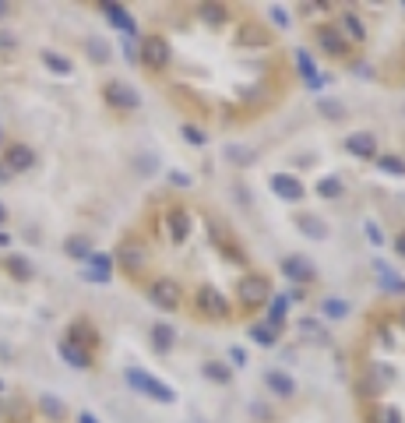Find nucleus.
I'll list each match as a JSON object with an SVG mask.
<instances>
[{
  "mask_svg": "<svg viewBox=\"0 0 405 423\" xmlns=\"http://www.w3.org/2000/svg\"><path fill=\"white\" fill-rule=\"evenodd\" d=\"M124 381H127L134 392H141L145 399H155V402H162V406H173V402H177V392H173L166 381H159L155 374H148L145 367H127V370H124Z\"/></svg>",
  "mask_w": 405,
  "mask_h": 423,
  "instance_id": "nucleus-1",
  "label": "nucleus"
},
{
  "mask_svg": "<svg viewBox=\"0 0 405 423\" xmlns=\"http://www.w3.org/2000/svg\"><path fill=\"white\" fill-rule=\"evenodd\" d=\"M169 57H173V49H169L166 35H145L138 42V61L145 64V71H166Z\"/></svg>",
  "mask_w": 405,
  "mask_h": 423,
  "instance_id": "nucleus-2",
  "label": "nucleus"
},
{
  "mask_svg": "<svg viewBox=\"0 0 405 423\" xmlns=\"http://www.w3.org/2000/svg\"><path fill=\"white\" fill-rule=\"evenodd\" d=\"M237 296H240V303H244L247 310L268 303V300H271V282H268V276H261V272H247V276L237 282Z\"/></svg>",
  "mask_w": 405,
  "mask_h": 423,
  "instance_id": "nucleus-3",
  "label": "nucleus"
},
{
  "mask_svg": "<svg viewBox=\"0 0 405 423\" xmlns=\"http://www.w3.org/2000/svg\"><path fill=\"white\" fill-rule=\"evenodd\" d=\"M113 261H117L127 276H141V272L148 269V247H145L141 240L127 237V240L120 244V250H117V257H113Z\"/></svg>",
  "mask_w": 405,
  "mask_h": 423,
  "instance_id": "nucleus-4",
  "label": "nucleus"
},
{
  "mask_svg": "<svg viewBox=\"0 0 405 423\" xmlns=\"http://www.w3.org/2000/svg\"><path fill=\"white\" fill-rule=\"evenodd\" d=\"M194 310L201 317H212V321H222V317H229V300L222 296V289L215 286H201L194 293Z\"/></svg>",
  "mask_w": 405,
  "mask_h": 423,
  "instance_id": "nucleus-5",
  "label": "nucleus"
},
{
  "mask_svg": "<svg viewBox=\"0 0 405 423\" xmlns=\"http://www.w3.org/2000/svg\"><path fill=\"white\" fill-rule=\"evenodd\" d=\"M148 300L155 303V307H162V310H177L180 303H184V286L177 282V279H155L152 286H148Z\"/></svg>",
  "mask_w": 405,
  "mask_h": 423,
  "instance_id": "nucleus-6",
  "label": "nucleus"
},
{
  "mask_svg": "<svg viewBox=\"0 0 405 423\" xmlns=\"http://www.w3.org/2000/svg\"><path fill=\"white\" fill-rule=\"evenodd\" d=\"M102 99L113 106V110H138V106H141L138 88H131V85L120 81V78H113V81L102 85Z\"/></svg>",
  "mask_w": 405,
  "mask_h": 423,
  "instance_id": "nucleus-7",
  "label": "nucleus"
},
{
  "mask_svg": "<svg viewBox=\"0 0 405 423\" xmlns=\"http://www.w3.org/2000/svg\"><path fill=\"white\" fill-rule=\"evenodd\" d=\"M68 342L92 356V353L99 349V328L88 321V317H74V321L68 325Z\"/></svg>",
  "mask_w": 405,
  "mask_h": 423,
  "instance_id": "nucleus-8",
  "label": "nucleus"
},
{
  "mask_svg": "<svg viewBox=\"0 0 405 423\" xmlns=\"http://www.w3.org/2000/svg\"><path fill=\"white\" fill-rule=\"evenodd\" d=\"M282 276H285V279H293V282H300V286H307V282L317 279V269H314V261H310V257H303V254H289V257H282Z\"/></svg>",
  "mask_w": 405,
  "mask_h": 423,
  "instance_id": "nucleus-9",
  "label": "nucleus"
},
{
  "mask_svg": "<svg viewBox=\"0 0 405 423\" xmlns=\"http://www.w3.org/2000/svg\"><path fill=\"white\" fill-rule=\"evenodd\" d=\"M388 385H391V370H388L384 363H370V367L363 370V378H360L356 388H360V395L370 399V395H381Z\"/></svg>",
  "mask_w": 405,
  "mask_h": 423,
  "instance_id": "nucleus-10",
  "label": "nucleus"
},
{
  "mask_svg": "<svg viewBox=\"0 0 405 423\" xmlns=\"http://www.w3.org/2000/svg\"><path fill=\"white\" fill-rule=\"evenodd\" d=\"M314 39H317L321 53H328V57H345V53H349V42H345V35H342L338 29H331V25H317V29H314Z\"/></svg>",
  "mask_w": 405,
  "mask_h": 423,
  "instance_id": "nucleus-11",
  "label": "nucleus"
},
{
  "mask_svg": "<svg viewBox=\"0 0 405 423\" xmlns=\"http://www.w3.org/2000/svg\"><path fill=\"white\" fill-rule=\"evenodd\" d=\"M99 11L109 18V25H113V29H120L127 39H134V35H138V22L127 15V8H124V4H113V0H102V4H99Z\"/></svg>",
  "mask_w": 405,
  "mask_h": 423,
  "instance_id": "nucleus-12",
  "label": "nucleus"
},
{
  "mask_svg": "<svg viewBox=\"0 0 405 423\" xmlns=\"http://www.w3.org/2000/svg\"><path fill=\"white\" fill-rule=\"evenodd\" d=\"M35 166V152L29 145H8L4 148V170L15 177V173H29Z\"/></svg>",
  "mask_w": 405,
  "mask_h": 423,
  "instance_id": "nucleus-13",
  "label": "nucleus"
},
{
  "mask_svg": "<svg viewBox=\"0 0 405 423\" xmlns=\"http://www.w3.org/2000/svg\"><path fill=\"white\" fill-rule=\"evenodd\" d=\"M345 152L356 155V159H377V155H381V152H377V138H374L370 131L349 134V138H345Z\"/></svg>",
  "mask_w": 405,
  "mask_h": 423,
  "instance_id": "nucleus-14",
  "label": "nucleus"
},
{
  "mask_svg": "<svg viewBox=\"0 0 405 423\" xmlns=\"http://www.w3.org/2000/svg\"><path fill=\"white\" fill-rule=\"evenodd\" d=\"M271 191L282 198V201H300L303 198V184H300V177H293V173H271Z\"/></svg>",
  "mask_w": 405,
  "mask_h": 423,
  "instance_id": "nucleus-15",
  "label": "nucleus"
},
{
  "mask_svg": "<svg viewBox=\"0 0 405 423\" xmlns=\"http://www.w3.org/2000/svg\"><path fill=\"white\" fill-rule=\"evenodd\" d=\"M166 226H169V240L173 244H187V237H191V216H187V208H169L166 212Z\"/></svg>",
  "mask_w": 405,
  "mask_h": 423,
  "instance_id": "nucleus-16",
  "label": "nucleus"
},
{
  "mask_svg": "<svg viewBox=\"0 0 405 423\" xmlns=\"http://www.w3.org/2000/svg\"><path fill=\"white\" fill-rule=\"evenodd\" d=\"M81 276H85L88 282H109V276H113V257L92 250V254H88V269H85Z\"/></svg>",
  "mask_w": 405,
  "mask_h": 423,
  "instance_id": "nucleus-17",
  "label": "nucleus"
},
{
  "mask_svg": "<svg viewBox=\"0 0 405 423\" xmlns=\"http://www.w3.org/2000/svg\"><path fill=\"white\" fill-rule=\"evenodd\" d=\"M374 272H377V286H381L384 293H391V296H402V293H405V279H402V276H395L391 264L374 261Z\"/></svg>",
  "mask_w": 405,
  "mask_h": 423,
  "instance_id": "nucleus-18",
  "label": "nucleus"
},
{
  "mask_svg": "<svg viewBox=\"0 0 405 423\" xmlns=\"http://www.w3.org/2000/svg\"><path fill=\"white\" fill-rule=\"evenodd\" d=\"M296 230L307 240H328V223L321 216H314V212H300V216H296Z\"/></svg>",
  "mask_w": 405,
  "mask_h": 423,
  "instance_id": "nucleus-19",
  "label": "nucleus"
},
{
  "mask_svg": "<svg viewBox=\"0 0 405 423\" xmlns=\"http://www.w3.org/2000/svg\"><path fill=\"white\" fill-rule=\"evenodd\" d=\"M285 310H289V293H271V307H268V328L278 335L285 328Z\"/></svg>",
  "mask_w": 405,
  "mask_h": 423,
  "instance_id": "nucleus-20",
  "label": "nucleus"
},
{
  "mask_svg": "<svg viewBox=\"0 0 405 423\" xmlns=\"http://www.w3.org/2000/svg\"><path fill=\"white\" fill-rule=\"evenodd\" d=\"M237 42H240V46H268L271 35H268L264 25H257V22H244L240 32H237Z\"/></svg>",
  "mask_w": 405,
  "mask_h": 423,
  "instance_id": "nucleus-21",
  "label": "nucleus"
},
{
  "mask_svg": "<svg viewBox=\"0 0 405 423\" xmlns=\"http://www.w3.org/2000/svg\"><path fill=\"white\" fill-rule=\"evenodd\" d=\"M152 346H155V353H173V346H177V328L173 325H166V321H159V325H152Z\"/></svg>",
  "mask_w": 405,
  "mask_h": 423,
  "instance_id": "nucleus-22",
  "label": "nucleus"
},
{
  "mask_svg": "<svg viewBox=\"0 0 405 423\" xmlns=\"http://www.w3.org/2000/svg\"><path fill=\"white\" fill-rule=\"evenodd\" d=\"M296 71H300V78L310 85V88H321L324 85V78L317 74V64H314V57L307 49H296Z\"/></svg>",
  "mask_w": 405,
  "mask_h": 423,
  "instance_id": "nucleus-23",
  "label": "nucleus"
},
{
  "mask_svg": "<svg viewBox=\"0 0 405 423\" xmlns=\"http://www.w3.org/2000/svg\"><path fill=\"white\" fill-rule=\"evenodd\" d=\"M264 385L275 392V395H282V399H293V392H296V381L285 374V370H268L264 374Z\"/></svg>",
  "mask_w": 405,
  "mask_h": 423,
  "instance_id": "nucleus-24",
  "label": "nucleus"
},
{
  "mask_svg": "<svg viewBox=\"0 0 405 423\" xmlns=\"http://www.w3.org/2000/svg\"><path fill=\"white\" fill-rule=\"evenodd\" d=\"M296 332H300V339H303V342H317V346H328V328H324L321 321H314V317H303V321L296 325Z\"/></svg>",
  "mask_w": 405,
  "mask_h": 423,
  "instance_id": "nucleus-25",
  "label": "nucleus"
},
{
  "mask_svg": "<svg viewBox=\"0 0 405 423\" xmlns=\"http://www.w3.org/2000/svg\"><path fill=\"white\" fill-rule=\"evenodd\" d=\"M201 374H205V381H215V385H229V381H233V370H229V363H222V360H205Z\"/></svg>",
  "mask_w": 405,
  "mask_h": 423,
  "instance_id": "nucleus-26",
  "label": "nucleus"
},
{
  "mask_svg": "<svg viewBox=\"0 0 405 423\" xmlns=\"http://www.w3.org/2000/svg\"><path fill=\"white\" fill-rule=\"evenodd\" d=\"M342 35H345V42H367V29H363V22L353 15V11H345L342 15Z\"/></svg>",
  "mask_w": 405,
  "mask_h": 423,
  "instance_id": "nucleus-27",
  "label": "nucleus"
},
{
  "mask_svg": "<svg viewBox=\"0 0 405 423\" xmlns=\"http://www.w3.org/2000/svg\"><path fill=\"white\" fill-rule=\"evenodd\" d=\"M61 360H64V363H71L74 370H88V367H92V356H88V353H81L78 346H71L68 339L61 342Z\"/></svg>",
  "mask_w": 405,
  "mask_h": 423,
  "instance_id": "nucleus-28",
  "label": "nucleus"
},
{
  "mask_svg": "<svg viewBox=\"0 0 405 423\" xmlns=\"http://www.w3.org/2000/svg\"><path fill=\"white\" fill-rule=\"evenodd\" d=\"M42 64H46L53 74H61V78H68V74L74 71V64L64 57V53H56V49H42Z\"/></svg>",
  "mask_w": 405,
  "mask_h": 423,
  "instance_id": "nucleus-29",
  "label": "nucleus"
},
{
  "mask_svg": "<svg viewBox=\"0 0 405 423\" xmlns=\"http://www.w3.org/2000/svg\"><path fill=\"white\" fill-rule=\"evenodd\" d=\"M8 276H11V279H18V282H29V279L35 276V269H32V261H29V257L11 254V257H8Z\"/></svg>",
  "mask_w": 405,
  "mask_h": 423,
  "instance_id": "nucleus-30",
  "label": "nucleus"
},
{
  "mask_svg": "<svg viewBox=\"0 0 405 423\" xmlns=\"http://www.w3.org/2000/svg\"><path fill=\"white\" fill-rule=\"evenodd\" d=\"M198 15L208 25H225L229 22V8L225 4H198Z\"/></svg>",
  "mask_w": 405,
  "mask_h": 423,
  "instance_id": "nucleus-31",
  "label": "nucleus"
},
{
  "mask_svg": "<svg viewBox=\"0 0 405 423\" xmlns=\"http://www.w3.org/2000/svg\"><path fill=\"white\" fill-rule=\"evenodd\" d=\"M321 314L328 317V321H342V317L349 314V303L338 300V296H324V300H321Z\"/></svg>",
  "mask_w": 405,
  "mask_h": 423,
  "instance_id": "nucleus-32",
  "label": "nucleus"
},
{
  "mask_svg": "<svg viewBox=\"0 0 405 423\" xmlns=\"http://www.w3.org/2000/svg\"><path fill=\"white\" fill-rule=\"evenodd\" d=\"M39 409H42L49 420H64V416H68V406L56 399V395H39Z\"/></svg>",
  "mask_w": 405,
  "mask_h": 423,
  "instance_id": "nucleus-33",
  "label": "nucleus"
},
{
  "mask_svg": "<svg viewBox=\"0 0 405 423\" xmlns=\"http://www.w3.org/2000/svg\"><path fill=\"white\" fill-rule=\"evenodd\" d=\"M64 254H68V257H74V261H88V254H92V244H88L85 237H71V240L64 244Z\"/></svg>",
  "mask_w": 405,
  "mask_h": 423,
  "instance_id": "nucleus-34",
  "label": "nucleus"
},
{
  "mask_svg": "<svg viewBox=\"0 0 405 423\" xmlns=\"http://www.w3.org/2000/svg\"><path fill=\"white\" fill-rule=\"evenodd\" d=\"M374 163H377V170H381V173H391V177H405V159H398V155H377Z\"/></svg>",
  "mask_w": 405,
  "mask_h": 423,
  "instance_id": "nucleus-35",
  "label": "nucleus"
},
{
  "mask_svg": "<svg viewBox=\"0 0 405 423\" xmlns=\"http://www.w3.org/2000/svg\"><path fill=\"white\" fill-rule=\"evenodd\" d=\"M370 423H402V413H398V406H374L370 409Z\"/></svg>",
  "mask_w": 405,
  "mask_h": 423,
  "instance_id": "nucleus-36",
  "label": "nucleus"
},
{
  "mask_svg": "<svg viewBox=\"0 0 405 423\" xmlns=\"http://www.w3.org/2000/svg\"><path fill=\"white\" fill-rule=\"evenodd\" d=\"M342 191H345V184H342L338 177H324V180H317V194H321V198H328V201L342 198Z\"/></svg>",
  "mask_w": 405,
  "mask_h": 423,
  "instance_id": "nucleus-37",
  "label": "nucleus"
},
{
  "mask_svg": "<svg viewBox=\"0 0 405 423\" xmlns=\"http://www.w3.org/2000/svg\"><path fill=\"white\" fill-rule=\"evenodd\" d=\"M88 57H92V64H109V42L106 39H88Z\"/></svg>",
  "mask_w": 405,
  "mask_h": 423,
  "instance_id": "nucleus-38",
  "label": "nucleus"
},
{
  "mask_svg": "<svg viewBox=\"0 0 405 423\" xmlns=\"http://www.w3.org/2000/svg\"><path fill=\"white\" fill-rule=\"evenodd\" d=\"M225 159H229V163H233V166H247L254 155H251L244 145H225Z\"/></svg>",
  "mask_w": 405,
  "mask_h": 423,
  "instance_id": "nucleus-39",
  "label": "nucleus"
},
{
  "mask_svg": "<svg viewBox=\"0 0 405 423\" xmlns=\"http://www.w3.org/2000/svg\"><path fill=\"white\" fill-rule=\"evenodd\" d=\"M180 134H184V141H187V145H198V148H201V145H208V134H205L198 124H184V127H180Z\"/></svg>",
  "mask_w": 405,
  "mask_h": 423,
  "instance_id": "nucleus-40",
  "label": "nucleus"
},
{
  "mask_svg": "<svg viewBox=\"0 0 405 423\" xmlns=\"http://www.w3.org/2000/svg\"><path fill=\"white\" fill-rule=\"evenodd\" d=\"M251 339H254L257 346H268V349H271L278 335H275V332H271L268 325H251Z\"/></svg>",
  "mask_w": 405,
  "mask_h": 423,
  "instance_id": "nucleus-41",
  "label": "nucleus"
},
{
  "mask_svg": "<svg viewBox=\"0 0 405 423\" xmlns=\"http://www.w3.org/2000/svg\"><path fill=\"white\" fill-rule=\"evenodd\" d=\"M317 110H321L324 117H331V120H342V117H345V106L335 102V99H317Z\"/></svg>",
  "mask_w": 405,
  "mask_h": 423,
  "instance_id": "nucleus-42",
  "label": "nucleus"
},
{
  "mask_svg": "<svg viewBox=\"0 0 405 423\" xmlns=\"http://www.w3.org/2000/svg\"><path fill=\"white\" fill-rule=\"evenodd\" d=\"M268 15H271V22H275L278 29H289V11H285L282 4H271V11H268Z\"/></svg>",
  "mask_w": 405,
  "mask_h": 423,
  "instance_id": "nucleus-43",
  "label": "nucleus"
},
{
  "mask_svg": "<svg viewBox=\"0 0 405 423\" xmlns=\"http://www.w3.org/2000/svg\"><path fill=\"white\" fill-rule=\"evenodd\" d=\"M363 233H367V240H370L374 247H381V244H384V233H381V226H377L374 219H370V223L363 226Z\"/></svg>",
  "mask_w": 405,
  "mask_h": 423,
  "instance_id": "nucleus-44",
  "label": "nucleus"
},
{
  "mask_svg": "<svg viewBox=\"0 0 405 423\" xmlns=\"http://www.w3.org/2000/svg\"><path fill=\"white\" fill-rule=\"evenodd\" d=\"M229 363L247 367V353H244V346H229Z\"/></svg>",
  "mask_w": 405,
  "mask_h": 423,
  "instance_id": "nucleus-45",
  "label": "nucleus"
},
{
  "mask_svg": "<svg viewBox=\"0 0 405 423\" xmlns=\"http://www.w3.org/2000/svg\"><path fill=\"white\" fill-rule=\"evenodd\" d=\"M169 184H173V187H187V184H191V177H187L184 170H169Z\"/></svg>",
  "mask_w": 405,
  "mask_h": 423,
  "instance_id": "nucleus-46",
  "label": "nucleus"
},
{
  "mask_svg": "<svg viewBox=\"0 0 405 423\" xmlns=\"http://www.w3.org/2000/svg\"><path fill=\"white\" fill-rule=\"evenodd\" d=\"M124 57H127L131 64L138 61V42H134V39H127V42H124Z\"/></svg>",
  "mask_w": 405,
  "mask_h": 423,
  "instance_id": "nucleus-47",
  "label": "nucleus"
},
{
  "mask_svg": "<svg viewBox=\"0 0 405 423\" xmlns=\"http://www.w3.org/2000/svg\"><path fill=\"white\" fill-rule=\"evenodd\" d=\"M138 170H141V173H152V170H155V159H152V155H141V159H138Z\"/></svg>",
  "mask_w": 405,
  "mask_h": 423,
  "instance_id": "nucleus-48",
  "label": "nucleus"
},
{
  "mask_svg": "<svg viewBox=\"0 0 405 423\" xmlns=\"http://www.w3.org/2000/svg\"><path fill=\"white\" fill-rule=\"evenodd\" d=\"M0 49H15V35L11 32H0Z\"/></svg>",
  "mask_w": 405,
  "mask_h": 423,
  "instance_id": "nucleus-49",
  "label": "nucleus"
},
{
  "mask_svg": "<svg viewBox=\"0 0 405 423\" xmlns=\"http://www.w3.org/2000/svg\"><path fill=\"white\" fill-rule=\"evenodd\" d=\"M395 250L405 257V233H398V237H395Z\"/></svg>",
  "mask_w": 405,
  "mask_h": 423,
  "instance_id": "nucleus-50",
  "label": "nucleus"
},
{
  "mask_svg": "<svg viewBox=\"0 0 405 423\" xmlns=\"http://www.w3.org/2000/svg\"><path fill=\"white\" fill-rule=\"evenodd\" d=\"M251 409H254V416H257V420H268V416H271L264 406H251Z\"/></svg>",
  "mask_w": 405,
  "mask_h": 423,
  "instance_id": "nucleus-51",
  "label": "nucleus"
},
{
  "mask_svg": "<svg viewBox=\"0 0 405 423\" xmlns=\"http://www.w3.org/2000/svg\"><path fill=\"white\" fill-rule=\"evenodd\" d=\"M78 423H99V420H95L92 413H78Z\"/></svg>",
  "mask_w": 405,
  "mask_h": 423,
  "instance_id": "nucleus-52",
  "label": "nucleus"
},
{
  "mask_svg": "<svg viewBox=\"0 0 405 423\" xmlns=\"http://www.w3.org/2000/svg\"><path fill=\"white\" fill-rule=\"evenodd\" d=\"M8 244H11V233H8V230H0V247H8Z\"/></svg>",
  "mask_w": 405,
  "mask_h": 423,
  "instance_id": "nucleus-53",
  "label": "nucleus"
},
{
  "mask_svg": "<svg viewBox=\"0 0 405 423\" xmlns=\"http://www.w3.org/2000/svg\"><path fill=\"white\" fill-rule=\"evenodd\" d=\"M4 223H8V205L0 201V226H4Z\"/></svg>",
  "mask_w": 405,
  "mask_h": 423,
  "instance_id": "nucleus-54",
  "label": "nucleus"
},
{
  "mask_svg": "<svg viewBox=\"0 0 405 423\" xmlns=\"http://www.w3.org/2000/svg\"><path fill=\"white\" fill-rule=\"evenodd\" d=\"M11 15V4H4V0H0V18H8Z\"/></svg>",
  "mask_w": 405,
  "mask_h": 423,
  "instance_id": "nucleus-55",
  "label": "nucleus"
},
{
  "mask_svg": "<svg viewBox=\"0 0 405 423\" xmlns=\"http://www.w3.org/2000/svg\"><path fill=\"white\" fill-rule=\"evenodd\" d=\"M8 180H11V173L4 170V163H0V184H8Z\"/></svg>",
  "mask_w": 405,
  "mask_h": 423,
  "instance_id": "nucleus-56",
  "label": "nucleus"
},
{
  "mask_svg": "<svg viewBox=\"0 0 405 423\" xmlns=\"http://www.w3.org/2000/svg\"><path fill=\"white\" fill-rule=\"evenodd\" d=\"M398 321H402V328H405V307H402V317H398Z\"/></svg>",
  "mask_w": 405,
  "mask_h": 423,
  "instance_id": "nucleus-57",
  "label": "nucleus"
},
{
  "mask_svg": "<svg viewBox=\"0 0 405 423\" xmlns=\"http://www.w3.org/2000/svg\"><path fill=\"white\" fill-rule=\"evenodd\" d=\"M0 392H4V381H0Z\"/></svg>",
  "mask_w": 405,
  "mask_h": 423,
  "instance_id": "nucleus-58",
  "label": "nucleus"
}]
</instances>
